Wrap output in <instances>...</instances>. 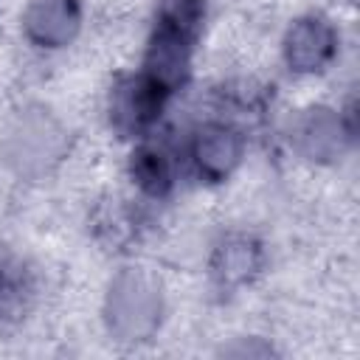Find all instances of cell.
<instances>
[{
	"mask_svg": "<svg viewBox=\"0 0 360 360\" xmlns=\"http://www.w3.org/2000/svg\"><path fill=\"white\" fill-rule=\"evenodd\" d=\"M68 152V132L42 107H25L0 138L3 163L22 180L45 177Z\"/></svg>",
	"mask_w": 360,
	"mask_h": 360,
	"instance_id": "cell-1",
	"label": "cell"
},
{
	"mask_svg": "<svg viewBox=\"0 0 360 360\" xmlns=\"http://www.w3.org/2000/svg\"><path fill=\"white\" fill-rule=\"evenodd\" d=\"M163 318V298L152 278L138 270H121L107 290L104 321L115 340L141 343L149 340Z\"/></svg>",
	"mask_w": 360,
	"mask_h": 360,
	"instance_id": "cell-2",
	"label": "cell"
},
{
	"mask_svg": "<svg viewBox=\"0 0 360 360\" xmlns=\"http://www.w3.org/2000/svg\"><path fill=\"white\" fill-rule=\"evenodd\" d=\"M352 138V127L343 124V118L329 107H309L298 112L290 129V141L295 152L315 163H332L343 155L346 143Z\"/></svg>",
	"mask_w": 360,
	"mask_h": 360,
	"instance_id": "cell-3",
	"label": "cell"
},
{
	"mask_svg": "<svg viewBox=\"0 0 360 360\" xmlns=\"http://www.w3.org/2000/svg\"><path fill=\"white\" fill-rule=\"evenodd\" d=\"M163 90L146 76H124L110 93V121L121 135H143L160 115Z\"/></svg>",
	"mask_w": 360,
	"mask_h": 360,
	"instance_id": "cell-4",
	"label": "cell"
},
{
	"mask_svg": "<svg viewBox=\"0 0 360 360\" xmlns=\"http://www.w3.org/2000/svg\"><path fill=\"white\" fill-rule=\"evenodd\" d=\"M338 48L335 28L323 17H301L290 25L284 37V59L298 73L323 70Z\"/></svg>",
	"mask_w": 360,
	"mask_h": 360,
	"instance_id": "cell-5",
	"label": "cell"
},
{
	"mask_svg": "<svg viewBox=\"0 0 360 360\" xmlns=\"http://www.w3.org/2000/svg\"><path fill=\"white\" fill-rule=\"evenodd\" d=\"M82 22V11L76 0H31L22 14L25 37L42 48L68 45Z\"/></svg>",
	"mask_w": 360,
	"mask_h": 360,
	"instance_id": "cell-6",
	"label": "cell"
},
{
	"mask_svg": "<svg viewBox=\"0 0 360 360\" xmlns=\"http://www.w3.org/2000/svg\"><path fill=\"white\" fill-rule=\"evenodd\" d=\"M188 48H191L188 39L172 31L155 28L146 48V59H143V76L152 84H158L163 93L177 90L188 79Z\"/></svg>",
	"mask_w": 360,
	"mask_h": 360,
	"instance_id": "cell-7",
	"label": "cell"
},
{
	"mask_svg": "<svg viewBox=\"0 0 360 360\" xmlns=\"http://www.w3.org/2000/svg\"><path fill=\"white\" fill-rule=\"evenodd\" d=\"M191 155H194L197 172L202 177L225 180L242 158V138L236 135V129H231L225 124H205L194 135Z\"/></svg>",
	"mask_w": 360,
	"mask_h": 360,
	"instance_id": "cell-8",
	"label": "cell"
},
{
	"mask_svg": "<svg viewBox=\"0 0 360 360\" xmlns=\"http://www.w3.org/2000/svg\"><path fill=\"white\" fill-rule=\"evenodd\" d=\"M262 267V248L250 236H228L214 248L211 276L219 287H239L250 281Z\"/></svg>",
	"mask_w": 360,
	"mask_h": 360,
	"instance_id": "cell-9",
	"label": "cell"
},
{
	"mask_svg": "<svg viewBox=\"0 0 360 360\" xmlns=\"http://www.w3.org/2000/svg\"><path fill=\"white\" fill-rule=\"evenodd\" d=\"M132 180L152 197H163L172 188V160L158 146H138L129 163Z\"/></svg>",
	"mask_w": 360,
	"mask_h": 360,
	"instance_id": "cell-10",
	"label": "cell"
},
{
	"mask_svg": "<svg viewBox=\"0 0 360 360\" xmlns=\"http://www.w3.org/2000/svg\"><path fill=\"white\" fill-rule=\"evenodd\" d=\"M205 17V3L202 0H160L158 8V28L172 31L183 39H194Z\"/></svg>",
	"mask_w": 360,
	"mask_h": 360,
	"instance_id": "cell-11",
	"label": "cell"
},
{
	"mask_svg": "<svg viewBox=\"0 0 360 360\" xmlns=\"http://www.w3.org/2000/svg\"><path fill=\"white\" fill-rule=\"evenodd\" d=\"M25 281H22V273L11 264H3L0 262V315L11 312L14 307H20L22 301V292H25Z\"/></svg>",
	"mask_w": 360,
	"mask_h": 360,
	"instance_id": "cell-12",
	"label": "cell"
}]
</instances>
